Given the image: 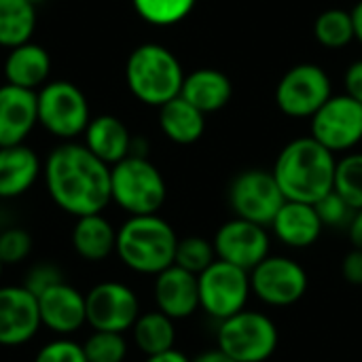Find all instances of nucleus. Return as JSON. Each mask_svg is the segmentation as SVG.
Segmentation results:
<instances>
[{
  "label": "nucleus",
  "mask_w": 362,
  "mask_h": 362,
  "mask_svg": "<svg viewBox=\"0 0 362 362\" xmlns=\"http://www.w3.org/2000/svg\"><path fill=\"white\" fill-rule=\"evenodd\" d=\"M280 333L276 322L257 310H242L221 320L216 329V350L238 362H267L278 350Z\"/></svg>",
  "instance_id": "423d86ee"
},
{
  "label": "nucleus",
  "mask_w": 362,
  "mask_h": 362,
  "mask_svg": "<svg viewBox=\"0 0 362 362\" xmlns=\"http://www.w3.org/2000/svg\"><path fill=\"white\" fill-rule=\"evenodd\" d=\"M32 250H34V240L28 229L8 225L0 231V263L4 267L25 263Z\"/></svg>",
  "instance_id": "473e14b6"
},
{
  "label": "nucleus",
  "mask_w": 362,
  "mask_h": 362,
  "mask_svg": "<svg viewBox=\"0 0 362 362\" xmlns=\"http://www.w3.org/2000/svg\"><path fill=\"white\" fill-rule=\"evenodd\" d=\"M38 125L36 91L15 85H0V148L25 144Z\"/></svg>",
  "instance_id": "a211bd4d"
},
{
  "label": "nucleus",
  "mask_w": 362,
  "mask_h": 362,
  "mask_svg": "<svg viewBox=\"0 0 362 362\" xmlns=\"http://www.w3.org/2000/svg\"><path fill=\"white\" fill-rule=\"evenodd\" d=\"M42 178V161L28 144L0 148V199L25 195Z\"/></svg>",
  "instance_id": "aec40b11"
},
{
  "label": "nucleus",
  "mask_w": 362,
  "mask_h": 362,
  "mask_svg": "<svg viewBox=\"0 0 362 362\" xmlns=\"http://www.w3.org/2000/svg\"><path fill=\"white\" fill-rule=\"evenodd\" d=\"M312 138L331 153H348L362 142V104L350 95H331L312 117Z\"/></svg>",
  "instance_id": "ddd939ff"
},
{
  "label": "nucleus",
  "mask_w": 362,
  "mask_h": 362,
  "mask_svg": "<svg viewBox=\"0 0 362 362\" xmlns=\"http://www.w3.org/2000/svg\"><path fill=\"white\" fill-rule=\"evenodd\" d=\"M212 244L218 261L235 265L244 272H252L272 255V235L267 227L235 216L216 229Z\"/></svg>",
  "instance_id": "4468645a"
},
{
  "label": "nucleus",
  "mask_w": 362,
  "mask_h": 362,
  "mask_svg": "<svg viewBox=\"0 0 362 362\" xmlns=\"http://www.w3.org/2000/svg\"><path fill=\"white\" fill-rule=\"evenodd\" d=\"M197 288L199 310L216 322L246 310L252 295L250 274L218 259L197 276Z\"/></svg>",
  "instance_id": "6e6552de"
},
{
  "label": "nucleus",
  "mask_w": 362,
  "mask_h": 362,
  "mask_svg": "<svg viewBox=\"0 0 362 362\" xmlns=\"http://www.w3.org/2000/svg\"><path fill=\"white\" fill-rule=\"evenodd\" d=\"M159 127L174 144H193L206 132V115L189 104L185 98H174L159 106Z\"/></svg>",
  "instance_id": "393cba45"
},
{
  "label": "nucleus",
  "mask_w": 362,
  "mask_h": 362,
  "mask_svg": "<svg viewBox=\"0 0 362 362\" xmlns=\"http://www.w3.org/2000/svg\"><path fill=\"white\" fill-rule=\"evenodd\" d=\"M40 325L55 337H72L83 327H87V303L85 293H81L70 282H59L36 297Z\"/></svg>",
  "instance_id": "dca6fc26"
},
{
  "label": "nucleus",
  "mask_w": 362,
  "mask_h": 362,
  "mask_svg": "<svg viewBox=\"0 0 362 362\" xmlns=\"http://www.w3.org/2000/svg\"><path fill=\"white\" fill-rule=\"evenodd\" d=\"M38 125L62 142H72L85 134L91 110L87 95L70 81H49L36 91Z\"/></svg>",
  "instance_id": "0eeeda50"
},
{
  "label": "nucleus",
  "mask_w": 362,
  "mask_h": 362,
  "mask_svg": "<svg viewBox=\"0 0 362 362\" xmlns=\"http://www.w3.org/2000/svg\"><path fill=\"white\" fill-rule=\"evenodd\" d=\"M248 274L252 295L269 308H291L299 303L310 288L305 267L282 255H269Z\"/></svg>",
  "instance_id": "1a4fd4ad"
},
{
  "label": "nucleus",
  "mask_w": 362,
  "mask_h": 362,
  "mask_svg": "<svg viewBox=\"0 0 362 362\" xmlns=\"http://www.w3.org/2000/svg\"><path fill=\"white\" fill-rule=\"evenodd\" d=\"M36 4L28 0H0V47L15 49L32 40Z\"/></svg>",
  "instance_id": "bb28decb"
},
{
  "label": "nucleus",
  "mask_w": 362,
  "mask_h": 362,
  "mask_svg": "<svg viewBox=\"0 0 362 362\" xmlns=\"http://www.w3.org/2000/svg\"><path fill=\"white\" fill-rule=\"evenodd\" d=\"M193 362H238L233 361V358H229L227 354H223L221 350H208V352H204V354H199V356H195Z\"/></svg>",
  "instance_id": "a19ab883"
},
{
  "label": "nucleus",
  "mask_w": 362,
  "mask_h": 362,
  "mask_svg": "<svg viewBox=\"0 0 362 362\" xmlns=\"http://www.w3.org/2000/svg\"><path fill=\"white\" fill-rule=\"evenodd\" d=\"M153 299L155 310L170 316L172 320H185L191 318L199 310V288H197V276L172 265L159 276H155L153 282Z\"/></svg>",
  "instance_id": "f3484780"
},
{
  "label": "nucleus",
  "mask_w": 362,
  "mask_h": 362,
  "mask_svg": "<svg viewBox=\"0 0 362 362\" xmlns=\"http://www.w3.org/2000/svg\"><path fill=\"white\" fill-rule=\"evenodd\" d=\"M341 276L348 284L362 286V250L352 248L341 261Z\"/></svg>",
  "instance_id": "e433bc0d"
},
{
  "label": "nucleus",
  "mask_w": 362,
  "mask_h": 362,
  "mask_svg": "<svg viewBox=\"0 0 362 362\" xmlns=\"http://www.w3.org/2000/svg\"><path fill=\"white\" fill-rule=\"evenodd\" d=\"M350 13H352V21H354V38L362 45V0Z\"/></svg>",
  "instance_id": "79ce46f5"
},
{
  "label": "nucleus",
  "mask_w": 362,
  "mask_h": 362,
  "mask_svg": "<svg viewBox=\"0 0 362 362\" xmlns=\"http://www.w3.org/2000/svg\"><path fill=\"white\" fill-rule=\"evenodd\" d=\"M59 282H66V276L59 269V265H55L51 261H40V263H34V265L28 267L25 278H23L21 284L34 297H38L40 293H45L47 288H51V286H55Z\"/></svg>",
  "instance_id": "c9c22d12"
},
{
  "label": "nucleus",
  "mask_w": 362,
  "mask_h": 362,
  "mask_svg": "<svg viewBox=\"0 0 362 362\" xmlns=\"http://www.w3.org/2000/svg\"><path fill=\"white\" fill-rule=\"evenodd\" d=\"M40 314L36 297L23 284L0 286V348H21L30 344L38 331Z\"/></svg>",
  "instance_id": "2eb2a0df"
},
{
  "label": "nucleus",
  "mask_w": 362,
  "mask_h": 362,
  "mask_svg": "<svg viewBox=\"0 0 362 362\" xmlns=\"http://www.w3.org/2000/svg\"><path fill=\"white\" fill-rule=\"evenodd\" d=\"M185 81L178 57L159 42L138 45L125 62V83L132 95L146 106H163L180 95Z\"/></svg>",
  "instance_id": "20e7f679"
},
{
  "label": "nucleus",
  "mask_w": 362,
  "mask_h": 362,
  "mask_svg": "<svg viewBox=\"0 0 362 362\" xmlns=\"http://www.w3.org/2000/svg\"><path fill=\"white\" fill-rule=\"evenodd\" d=\"M178 235L159 214L127 216L117 227L115 255L123 267L140 276H159L174 265Z\"/></svg>",
  "instance_id": "7ed1b4c3"
},
{
  "label": "nucleus",
  "mask_w": 362,
  "mask_h": 362,
  "mask_svg": "<svg viewBox=\"0 0 362 362\" xmlns=\"http://www.w3.org/2000/svg\"><path fill=\"white\" fill-rule=\"evenodd\" d=\"M87 327L91 331L127 333L142 314L140 299L132 286L119 280H104L85 293Z\"/></svg>",
  "instance_id": "9b49d317"
},
{
  "label": "nucleus",
  "mask_w": 362,
  "mask_h": 362,
  "mask_svg": "<svg viewBox=\"0 0 362 362\" xmlns=\"http://www.w3.org/2000/svg\"><path fill=\"white\" fill-rule=\"evenodd\" d=\"M214 261H216V252H214L212 240H206L202 235H189V238H180L178 240L174 265H178V267L199 276Z\"/></svg>",
  "instance_id": "7c9ffc66"
},
{
  "label": "nucleus",
  "mask_w": 362,
  "mask_h": 362,
  "mask_svg": "<svg viewBox=\"0 0 362 362\" xmlns=\"http://www.w3.org/2000/svg\"><path fill=\"white\" fill-rule=\"evenodd\" d=\"M197 0H132L140 19L151 25H174L182 21L195 6Z\"/></svg>",
  "instance_id": "c756f323"
},
{
  "label": "nucleus",
  "mask_w": 362,
  "mask_h": 362,
  "mask_svg": "<svg viewBox=\"0 0 362 362\" xmlns=\"http://www.w3.org/2000/svg\"><path fill=\"white\" fill-rule=\"evenodd\" d=\"M72 250L87 263H102L115 255L117 227L104 214H87L74 221L70 233Z\"/></svg>",
  "instance_id": "4be33fe9"
},
{
  "label": "nucleus",
  "mask_w": 362,
  "mask_h": 362,
  "mask_svg": "<svg viewBox=\"0 0 362 362\" xmlns=\"http://www.w3.org/2000/svg\"><path fill=\"white\" fill-rule=\"evenodd\" d=\"M144 362H193L185 352L180 350H168V352H161V354H155V356H146Z\"/></svg>",
  "instance_id": "ea45409f"
},
{
  "label": "nucleus",
  "mask_w": 362,
  "mask_h": 362,
  "mask_svg": "<svg viewBox=\"0 0 362 362\" xmlns=\"http://www.w3.org/2000/svg\"><path fill=\"white\" fill-rule=\"evenodd\" d=\"M314 208H316L322 225L325 227H331V229H348V225H350V221L354 216V210L335 191H331L325 197H320L314 204Z\"/></svg>",
  "instance_id": "72a5a7b5"
},
{
  "label": "nucleus",
  "mask_w": 362,
  "mask_h": 362,
  "mask_svg": "<svg viewBox=\"0 0 362 362\" xmlns=\"http://www.w3.org/2000/svg\"><path fill=\"white\" fill-rule=\"evenodd\" d=\"M129 333L134 346L144 356H155L176 348V320L161 314L159 310L142 312Z\"/></svg>",
  "instance_id": "a878e982"
},
{
  "label": "nucleus",
  "mask_w": 362,
  "mask_h": 362,
  "mask_svg": "<svg viewBox=\"0 0 362 362\" xmlns=\"http://www.w3.org/2000/svg\"><path fill=\"white\" fill-rule=\"evenodd\" d=\"M335 153L325 148L312 136L291 140L274 163V178L286 202L316 204L333 191Z\"/></svg>",
  "instance_id": "f03ea898"
},
{
  "label": "nucleus",
  "mask_w": 362,
  "mask_h": 362,
  "mask_svg": "<svg viewBox=\"0 0 362 362\" xmlns=\"http://www.w3.org/2000/svg\"><path fill=\"white\" fill-rule=\"evenodd\" d=\"M51 74V55L45 47L36 42H23L15 49H8L4 59V78L8 85L38 91L49 83Z\"/></svg>",
  "instance_id": "5701e85b"
},
{
  "label": "nucleus",
  "mask_w": 362,
  "mask_h": 362,
  "mask_svg": "<svg viewBox=\"0 0 362 362\" xmlns=\"http://www.w3.org/2000/svg\"><path fill=\"white\" fill-rule=\"evenodd\" d=\"M314 36L327 49H341L354 40L352 13L344 8H327L314 21Z\"/></svg>",
  "instance_id": "cd10ccee"
},
{
  "label": "nucleus",
  "mask_w": 362,
  "mask_h": 362,
  "mask_svg": "<svg viewBox=\"0 0 362 362\" xmlns=\"http://www.w3.org/2000/svg\"><path fill=\"white\" fill-rule=\"evenodd\" d=\"M110 199L127 216L159 214L168 199V185L148 157L129 155L110 168Z\"/></svg>",
  "instance_id": "39448f33"
},
{
  "label": "nucleus",
  "mask_w": 362,
  "mask_h": 362,
  "mask_svg": "<svg viewBox=\"0 0 362 362\" xmlns=\"http://www.w3.org/2000/svg\"><path fill=\"white\" fill-rule=\"evenodd\" d=\"M348 238H350V244L352 248H358L362 250V210H356L350 225H348Z\"/></svg>",
  "instance_id": "58836bf2"
},
{
  "label": "nucleus",
  "mask_w": 362,
  "mask_h": 362,
  "mask_svg": "<svg viewBox=\"0 0 362 362\" xmlns=\"http://www.w3.org/2000/svg\"><path fill=\"white\" fill-rule=\"evenodd\" d=\"M32 362H87L83 344L70 337H55L42 344Z\"/></svg>",
  "instance_id": "f704fd0d"
},
{
  "label": "nucleus",
  "mask_w": 362,
  "mask_h": 362,
  "mask_svg": "<svg viewBox=\"0 0 362 362\" xmlns=\"http://www.w3.org/2000/svg\"><path fill=\"white\" fill-rule=\"evenodd\" d=\"M227 199L235 218H244L261 227H269L286 202L274 174L267 170L240 172L229 185Z\"/></svg>",
  "instance_id": "9d476101"
},
{
  "label": "nucleus",
  "mask_w": 362,
  "mask_h": 362,
  "mask_svg": "<svg viewBox=\"0 0 362 362\" xmlns=\"http://www.w3.org/2000/svg\"><path fill=\"white\" fill-rule=\"evenodd\" d=\"M83 144L106 165H117L125 157L132 155L134 138L127 125L115 115H98L91 117L85 134Z\"/></svg>",
  "instance_id": "412c9836"
},
{
  "label": "nucleus",
  "mask_w": 362,
  "mask_h": 362,
  "mask_svg": "<svg viewBox=\"0 0 362 362\" xmlns=\"http://www.w3.org/2000/svg\"><path fill=\"white\" fill-rule=\"evenodd\" d=\"M331 98V78L316 64L293 66L276 87L278 108L295 119L314 117Z\"/></svg>",
  "instance_id": "f8f14e48"
},
{
  "label": "nucleus",
  "mask_w": 362,
  "mask_h": 362,
  "mask_svg": "<svg viewBox=\"0 0 362 362\" xmlns=\"http://www.w3.org/2000/svg\"><path fill=\"white\" fill-rule=\"evenodd\" d=\"M42 182L51 202L74 218L102 214L112 204L110 165L83 142L57 144L42 161Z\"/></svg>",
  "instance_id": "f257e3e1"
},
{
  "label": "nucleus",
  "mask_w": 362,
  "mask_h": 362,
  "mask_svg": "<svg viewBox=\"0 0 362 362\" xmlns=\"http://www.w3.org/2000/svg\"><path fill=\"white\" fill-rule=\"evenodd\" d=\"M2 274H4V265L0 263V286H2Z\"/></svg>",
  "instance_id": "37998d69"
},
{
  "label": "nucleus",
  "mask_w": 362,
  "mask_h": 362,
  "mask_svg": "<svg viewBox=\"0 0 362 362\" xmlns=\"http://www.w3.org/2000/svg\"><path fill=\"white\" fill-rule=\"evenodd\" d=\"M28 2H32V4H38V2H45V0H28Z\"/></svg>",
  "instance_id": "c03bdc74"
},
{
  "label": "nucleus",
  "mask_w": 362,
  "mask_h": 362,
  "mask_svg": "<svg viewBox=\"0 0 362 362\" xmlns=\"http://www.w3.org/2000/svg\"><path fill=\"white\" fill-rule=\"evenodd\" d=\"M87 362H125L129 346L123 333L91 331L83 341Z\"/></svg>",
  "instance_id": "2f4dec72"
},
{
  "label": "nucleus",
  "mask_w": 362,
  "mask_h": 362,
  "mask_svg": "<svg viewBox=\"0 0 362 362\" xmlns=\"http://www.w3.org/2000/svg\"><path fill=\"white\" fill-rule=\"evenodd\" d=\"M333 191L341 195L354 212L362 210V153H348L337 159Z\"/></svg>",
  "instance_id": "c85d7f7f"
},
{
  "label": "nucleus",
  "mask_w": 362,
  "mask_h": 362,
  "mask_svg": "<svg viewBox=\"0 0 362 362\" xmlns=\"http://www.w3.org/2000/svg\"><path fill=\"white\" fill-rule=\"evenodd\" d=\"M344 85H346V95L362 104V59H356L348 66L344 74Z\"/></svg>",
  "instance_id": "4c0bfd02"
},
{
  "label": "nucleus",
  "mask_w": 362,
  "mask_h": 362,
  "mask_svg": "<svg viewBox=\"0 0 362 362\" xmlns=\"http://www.w3.org/2000/svg\"><path fill=\"white\" fill-rule=\"evenodd\" d=\"M274 238L288 248L303 250L314 246L322 235V221L314 208V204L303 202H284L278 210L276 218L269 225Z\"/></svg>",
  "instance_id": "6ab92c4d"
},
{
  "label": "nucleus",
  "mask_w": 362,
  "mask_h": 362,
  "mask_svg": "<svg viewBox=\"0 0 362 362\" xmlns=\"http://www.w3.org/2000/svg\"><path fill=\"white\" fill-rule=\"evenodd\" d=\"M233 95V85L229 76L216 68H199L191 74H185L180 98L193 104L204 115L216 112L229 104Z\"/></svg>",
  "instance_id": "b1692460"
}]
</instances>
